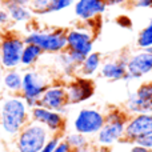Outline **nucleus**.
Listing matches in <instances>:
<instances>
[{
    "label": "nucleus",
    "mask_w": 152,
    "mask_h": 152,
    "mask_svg": "<svg viewBox=\"0 0 152 152\" xmlns=\"http://www.w3.org/2000/svg\"><path fill=\"white\" fill-rule=\"evenodd\" d=\"M29 121V108L20 95L5 94L0 97V134L4 139L13 140Z\"/></svg>",
    "instance_id": "1"
},
{
    "label": "nucleus",
    "mask_w": 152,
    "mask_h": 152,
    "mask_svg": "<svg viewBox=\"0 0 152 152\" xmlns=\"http://www.w3.org/2000/svg\"><path fill=\"white\" fill-rule=\"evenodd\" d=\"M52 135L43 126L29 120L13 139L16 152H39Z\"/></svg>",
    "instance_id": "2"
},
{
    "label": "nucleus",
    "mask_w": 152,
    "mask_h": 152,
    "mask_svg": "<svg viewBox=\"0 0 152 152\" xmlns=\"http://www.w3.org/2000/svg\"><path fill=\"white\" fill-rule=\"evenodd\" d=\"M26 44H34L42 51L43 53H58L66 51V31L64 29H51V31H43V29H34L28 32L23 37Z\"/></svg>",
    "instance_id": "3"
},
{
    "label": "nucleus",
    "mask_w": 152,
    "mask_h": 152,
    "mask_svg": "<svg viewBox=\"0 0 152 152\" xmlns=\"http://www.w3.org/2000/svg\"><path fill=\"white\" fill-rule=\"evenodd\" d=\"M50 80L43 72L37 71V69L29 68L23 72V77H21V91L20 96L27 104V107L31 108L39 105V100L42 97L43 92L47 89L50 86Z\"/></svg>",
    "instance_id": "4"
},
{
    "label": "nucleus",
    "mask_w": 152,
    "mask_h": 152,
    "mask_svg": "<svg viewBox=\"0 0 152 152\" xmlns=\"http://www.w3.org/2000/svg\"><path fill=\"white\" fill-rule=\"evenodd\" d=\"M105 123L104 112L95 107H83L77 111L72 127L74 131L87 137H95Z\"/></svg>",
    "instance_id": "5"
},
{
    "label": "nucleus",
    "mask_w": 152,
    "mask_h": 152,
    "mask_svg": "<svg viewBox=\"0 0 152 152\" xmlns=\"http://www.w3.org/2000/svg\"><path fill=\"white\" fill-rule=\"evenodd\" d=\"M26 45L23 37L8 34L0 39V64L5 69H16L20 67V58Z\"/></svg>",
    "instance_id": "6"
},
{
    "label": "nucleus",
    "mask_w": 152,
    "mask_h": 152,
    "mask_svg": "<svg viewBox=\"0 0 152 152\" xmlns=\"http://www.w3.org/2000/svg\"><path fill=\"white\" fill-rule=\"evenodd\" d=\"M66 42L67 51L80 58H86L94 51L95 35L88 27H75L66 31Z\"/></svg>",
    "instance_id": "7"
},
{
    "label": "nucleus",
    "mask_w": 152,
    "mask_h": 152,
    "mask_svg": "<svg viewBox=\"0 0 152 152\" xmlns=\"http://www.w3.org/2000/svg\"><path fill=\"white\" fill-rule=\"evenodd\" d=\"M29 120L43 126L52 136L53 135L60 136L66 128V118L63 113L47 110L40 105H36L29 110Z\"/></svg>",
    "instance_id": "8"
},
{
    "label": "nucleus",
    "mask_w": 152,
    "mask_h": 152,
    "mask_svg": "<svg viewBox=\"0 0 152 152\" xmlns=\"http://www.w3.org/2000/svg\"><path fill=\"white\" fill-rule=\"evenodd\" d=\"M124 111L128 115L152 113V81H144L129 95L124 104Z\"/></svg>",
    "instance_id": "9"
},
{
    "label": "nucleus",
    "mask_w": 152,
    "mask_h": 152,
    "mask_svg": "<svg viewBox=\"0 0 152 152\" xmlns=\"http://www.w3.org/2000/svg\"><path fill=\"white\" fill-rule=\"evenodd\" d=\"M150 134H152V113H137L128 116L124 127V142L134 144Z\"/></svg>",
    "instance_id": "10"
},
{
    "label": "nucleus",
    "mask_w": 152,
    "mask_h": 152,
    "mask_svg": "<svg viewBox=\"0 0 152 152\" xmlns=\"http://www.w3.org/2000/svg\"><path fill=\"white\" fill-rule=\"evenodd\" d=\"M39 105L47 110L56 111L59 113H66L68 108V97L64 84H50L39 100Z\"/></svg>",
    "instance_id": "11"
},
{
    "label": "nucleus",
    "mask_w": 152,
    "mask_h": 152,
    "mask_svg": "<svg viewBox=\"0 0 152 152\" xmlns=\"http://www.w3.org/2000/svg\"><path fill=\"white\" fill-rule=\"evenodd\" d=\"M127 75L124 80H139L143 76L152 72V55L147 51L140 50L127 58Z\"/></svg>",
    "instance_id": "12"
},
{
    "label": "nucleus",
    "mask_w": 152,
    "mask_h": 152,
    "mask_svg": "<svg viewBox=\"0 0 152 152\" xmlns=\"http://www.w3.org/2000/svg\"><path fill=\"white\" fill-rule=\"evenodd\" d=\"M127 119L118 120H105L104 126L95 136V143L103 147H112L113 144L121 142L124 136V127Z\"/></svg>",
    "instance_id": "13"
},
{
    "label": "nucleus",
    "mask_w": 152,
    "mask_h": 152,
    "mask_svg": "<svg viewBox=\"0 0 152 152\" xmlns=\"http://www.w3.org/2000/svg\"><path fill=\"white\" fill-rule=\"evenodd\" d=\"M66 91L69 104H80L94 96L95 86L91 81V79L77 76V77L72 79L68 84H66Z\"/></svg>",
    "instance_id": "14"
},
{
    "label": "nucleus",
    "mask_w": 152,
    "mask_h": 152,
    "mask_svg": "<svg viewBox=\"0 0 152 152\" xmlns=\"http://www.w3.org/2000/svg\"><path fill=\"white\" fill-rule=\"evenodd\" d=\"M107 0H75L74 13L83 23H91L107 11Z\"/></svg>",
    "instance_id": "15"
},
{
    "label": "nucleus",
    "mask_w": 152,
    "mask_h": 152,
    "mask_svg": "<svg viewBox=\"0 0 152 152\" xmlns=\"http://www.w3.org/2000/svg\"><path fill=\"white\" fill-rule=\"evenodd\" d=\"M127 58L110 59L102 63L100 66V76L108 81H120L124 80L127 75Z\"/></svg>",
    "instance_id": "16"
},
{
    "label": "nucleus",
    "mask_w": 152,
    "mask_h": 152,
    "mask_svg": "<svg viewBox=\"0 0 152 152\" xmlns=\"http://www.w3.org/2000/svg\"><path fill=\"white\" fill-rule=\"evenodd\" d=\"M84 58L71 53L69 51H63V52L58 53V58H56V63L60 67L61 72L66 76H74L77 74L79 66L81 64Z\"/></svg>",
    "instance_id": "17"
},
{
    "label": "nucleus",
    "mask_w": 152,
    "mask_h": 152,
    "mask_svg": "<svg viewBox=\"0 0 152 152\" xmlns=\"http://www.w3.org/2000/svg\"><path fill=\"white\" fill-rule=\"evenodd\" d=\"M103 63V56L100 52H96V51H92L91 53L86 56L81 61V64L79 66L77 74L81 76V77L86 79H91L94 75H96L100 69V66Z\"/></svg>",
    "instance_id": "18"
},
{
    "label": "nucleus",
    "mask_w": 152,
    "mask_h": 152,
    "mask_svg": "<svg viewBox=\"0 0 152 152\" xmlns=\"http://www.w3.org/2000/svg\"><path fill=\"white\" fill-rule=\"evenodd\" d=\"M21 77L23 72L16 69H5L1 79V88L5 94L10 95H19L21 91Z\"/></svg>",
    "instance_id": "19"
},
{
    "label": "nucleus",
    "mask_w": 152,
    "mask_h": 152,
    "mask_svg": "<svg viewBox=\"0 0 152 152\" xmlns=\"http://www.w3.org/2000/svg\"><path fill=\"white\" fill-rule=\"evenodd\" d=\"M4 3V8L7 10L10 19L12 23L16 24H28L32 21L34 19V13L31 12L28 7L26 5H19V4H13V3H8V1H3Z\"/></svg>",
    "instance_id": "20"
},
{
    "label": "nucleus",
    "mask_w": 152,
    "mask_h": 152,
    "mask_svg": "<svg viewBox=\"0 0 152 152\" xmlns=\"http://www.w3.org/2000/svg\"><path fill=\"white\" fill-rule=\"evenodd\" d=\"M43 52L34 44H26L21 52V58H20V67L26 69L34 68L39 60L42 59Z\"/></svg>",
    "instance_id": "21"
},
{
    "label": "nucleus",
    "mask_w": 152,
    "mask_h": 152,
    "mask_svg": "<svg viewBox=\"0 0 152 152\" xmlns=\"http://www.w3.org/2000/svg\"><path fill=\"white\" fill-rule=\"evenodd\" d=\"M63 140H66V143L69 145L72 151L74 150H80V148H84V147H88L91 145V140L89 137L84 136V135L79 134V132H69V134L66 135Z\"/></svg>",
    "instance_id": "22"
},
{
    "label": "nucleus",
    "mask_w": 152,
    "mask_h": 152,
    "mask_svg": "<svg viewBox=\"0 0 152 152\" xmlns=\"http://www.w3.org/2000/svg\"><path fill=\"white\" fill-rule=\"evenodd\" d=\"M136 44L140 50H145V48L152 45V19L147 24V27H144L140 31L139 36L136 39Z\"/></svg>",
    "instance_id": "23"
},
{
    "label": "nucleus",
    "mask_w": 152,
    "mask_h": 152,
    "mask_svg": "<svg viewBox=\"0 0 152 152\" xmlns=\"http://www.w3.org/2000/svg\"><path fill=\"white\" fill-rule=\"evenodd\" d=\"M48 7H50V0H32L28 5L34 16L48 15Z\"/></svg>",
    "instance_id": "24"
},
{
    "label": "nucleus",
    "mask_w": 152,
    "mask_h": 152,
    "mask_svg": "<svg viewBox=\"0 0 152 152\" xmlns=\"http://www.w3.org/2000/svg\"><path fill=\"white\" fill-rule=\"evenodd\" d=\"M75 0H50V7H48V13L53 12H61L67 8L72 7Z\"/></svg>",
    "instance_id": "25"
},
{
    "label": "nucleus",
    "mask_w": 152,
    "mask_h": 152,
    "mask_svg": "<svg viewBox=\"0 0 152 152\" xmlns=\"http://www.w3.org/2000/svg\"><path fill=\"white\" fill-rule=\"evenodd\" d=\"M61 137L60 136H56V135H53V136L50 137V140L47 142V144L44 145V147L42 148L39 152H52V150L56 147V144H58L59 142H60Z\"/></svg>",
    "instance_id": "26"
},
{
    "label": "nucleus",
    "mask_w": 152,
    "mask_h": 152,
    "mask_svg": "<svg viewBox=\"0 0 152 152\" xmlns=\"http://www.w3.org/2000/svg\"><path fill=\"white\" fill-rule=\"evenodd\" d=\"M136 144H139V145H142V147H144V148H147V150L152 151V134L147 135V136H144V137H142V139H139L136 142Z\"/></svg>",
    "instance_id": "27"
},
{
    "label": "nucleus",
    "mask_w": 152,
    "mask_h": 152,
    "mask_svg": "<svg viewBox=\"0 0 152 152\" xmlns=\"http://www.w3.org/2000/svg\"><path fill=\"white\" fill-rule=\"evenodd\" d=\"M11 23L10 15H8L5 8H0V27H5Z\"/></svg>",
    "instance_id": "28"
},
{
    "label": "nucleus",
    "mask_w": 152,
    "mask_h": 152,
    "mask_svg": "<svg viewBox=\"0 0 152 152\" xmlns=\"http://www.w3.org/2000/svg\"><path fill=\"white\" fill-rule=\"evenodd\" d=\"M52 152H72V150L69 148V145L66 143V140L60 139V142L56 144V147L52 150Z\"/></svg>",
    "instance_id": "29"
},
{
    "label": "nucleus",
    "mask_w": 152,
    "mask_h": 152,
    "mask_svg": "<svg viewBox=\"0 0 152 152\" xmlns=\"http://www.w3.org/2000/svg\"><path fill=\"white\" fill-rule=\"evenodd\" d=\"M118 24L121 26L123 28H129V27H131V20H129L127 16H120V18L118 19Z\"/></svg>",
    "instance_id": "30"
},
{
    "label": "nucleus",
    "mask_w": 152,
    "mask_h": 152,
    "mask_svg": "<svg viewBox=\"0 0 152 152\" xmlns=\"http://www.w3.org/2000/svg\"><path fill=\"white\" fill-rule=\"evenodd\" d=\"M136 7H139V8H152V0H136Z\"/></svg>",
    "instance_id": "31"
},
{
    "label": "nucleus",
    "mask_w": 152,
    "mask_h": 152,
    "mask_svg": "<svg viewBox=\"0 0 152 152\" xmlns=\"http://www.w3.org/2000/svg\"><path fill=\"white\" fill-rule=\"evenodd\" d=\"M129 152H152L150 150H147V148L142 147V145L136 144V143H134V144L131 145V148H129Z\"/></svg>",
    "instance_id": "32"
},
{
    "label": "nucleus",
    "mask_w": 152,
    "mask_h": 152,
    "mask_svg": "<svg viewBox=\"0 0 152 152\" xmlns=\"http://www.w3.org/2000/svg\"><path fill=\"white\" fill-rule=\"evenodd\" d=\"M3 1H8V3H13V4L26 5V7H28V5H29V3H31L32 0H3Z\"/></svg>",
    "instance_id": "33"
},
{
    "label": "nucleus",
    "mask_w": 152,
    "mask_h": 152,
    "mask_svg": "<svg viewBox=\"0 0 152 152\" xmlns=\"http://www.w3.org/2000/svg\"><path fill=\"white\" fill-rule=\"evenodd\" d=\"M72 152H96V145H88V147L80 148V150H74Z\"/></svg>",
    "instance_id": "34"
},
{
    "label": "nucleus",
    "mask_w": 152,
    "mask_h": 152,
    "mask_svg": "<svg viewBox=\"0 0 152 152\" xmlns=\"http://www.w3.org/2000/svg\"><path fill=\"white\" fill-rule=\"evenodd\" d=\"M96 152H112L111 147H103V145H96Z\"/></svg>",
    "instance_id": "35"
},
{
    "label": "nucleus",
    "mask_w": 152,
    "mask_h": 152,
    "mask_svg": "<svg viewBox=\"0 0 152 152\" xmlns=\"http://www.w3.org/2000/svg\"><path fill=\"white\" fill-rule=\"evenodd\" d=\"M126 0H107V4H121V3H124Z\"/></svg>",
    "instance_id": "36"
},
{
    "label": "nucleus",
    "mask_w": 152,
    "mask_h": 152,
    "mask_svg": "<svg viewBox=\"0 0 152 152\" xmlns=\"http://www.w3.org/2000/svg\"><path fill=\"white\" fill-rule=\"evenodd\" d=\"M3 74H4V68L0 64V88H1V79H3Z\"/></svg>",
    "instance_id": "37"
},
{
    "label": "nucleus",
    "mask_w": 152,
    "mask_h": 152,
    "mask_svg": "<svg viewBox=\"0 0 152 152\" xmlns=\"http://www.w3.org/2000/svg\"><path fill=\"white\" fill-rule=\"evenodd\" d=\"M144 51H147L148 53H151V55H152V45H151V47H148V48H145Z\"/></svg>",
    "instance_id": "38"
}]
</instances>
